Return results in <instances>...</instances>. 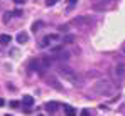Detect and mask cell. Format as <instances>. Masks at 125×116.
Segmentation results:
<instances>
[{"label":"cell","mask_w":125,"mask_h":116,"mask_svg":"<svg viewBox=\"0 0 125 116\" xmlns=\"http://www.w3.org/2000/svg\"><path fill=\"white\" fill-rule=\"evenodd\" d=\"M93 91L96 94H112L113 93V84L108 81V79H98L95 84H93Z\"/></svg>","instance_id":"6da1fadb"},{"label":"cell","mask_w":125,"mask_h":116,"mask_svg":"<svg viewBox=\"0 0 125 116\" xmlns=\"http://www.w3.org/2000/svg\"><path fill=\"white\" fill-rule=\"evenodd\" d=\"M58 74L61 77H64V79H68V81L73 82V84H78V74H76L69 66H64V64L58 66Z\"/></svg>","instance_id":"7a4b0ae2"},{"label":"cell","mask_w":125,"mask_h":116,"mask_svg":"<svg viewBox=\"0 0 125 116\" xmlns=\"http://www.w3.org/2000/svg\"><path fill=\"white\" fill-rule=\"evenodd\" d=\"M51 59H52V62H64V61H68L69 59V52L66 51V49H61V47H56V49H52L51 51Z\"/></svg>","instance_id":"3957f363"},{"label":"cell","mask_w":125,"mask_h":116,"mask_svg":"<svg viewBox=\"0 0 125 116\" xmlns=\"http://www.w3.org/2000/svg\"><path fill=\"white\" fill-rule=\"evenodd\" d=\"M22 104H24V113H31V108H32V104H34V98L32 96H24L22 98Z\"/></svg>","instance_id":"277c9868"},{"label":"cell","mask_w":125,"mask_h":116,"mask_svg":"<svg viewBox=\"0 0 125 116\" xmlns=\"http://www.w3.org/2000/svg\"><path fill=\"white\" fill-rule=\"evenodd\" d=\"M46 82L51 86V88H54V89H58V91H62V86H61V82L56 79V77H51V76H47L46 77Z\"/></svg>","instance_id":"5b68a950"},{"label":"cell","mask_w":125,"mask_h":116,"mask_svg":"<svg viewBox=\"0 0 125 116\" xmlns=\"http://www.w3.org/2000/svg\"><path fill=\"white\" fill-rule=\"evenodd\" d=\"M115 77L117 79H124L125 77V64H117L115 66Z\"/></svg>","instance_id":"8992f818"},{"label":"cell","mask_w":125,"mask_h":116,"mask_svg":"<svg viewBox=\"0 0 125 116\" xmlns=\"http://www.w3.org/2000/svg\"><path fill=\"white\" fill-rule=\"evenodd\" d=\"M93 20H91V17H76V19H73V25H84V24H91Z\"/></svg>","instance_id":"52a82bcc"},{"label":"cell","mask_w":125,"mask_h":116,"mask_svg":"<svg viewBox=\"0 0 125 116\" xmlns=\"http://www.w3.org/2000/svg\"><path fill=\"white\" fill-rule=\"evenodd\" d=\"M58 108H59V103H56V101H49V103L46 104V111H47V113H56Z\"/></svg>","instance_id":"ba28073f"},{"label":"cell","mask_w":125,"mask_h":116,"mask_svg":"<svg viewBox=\"0 0 125 116\" xmlns=\"http://www.w3.org/2000/svg\"><path fill=\"white\" fill-rule=\"evenodd\" d=\"M27 40H29L27 32H19V34H17V42H19V44H25Z\"/></svg>","instance_id":"9c48e42d"},{"label":"cell","mask_w":125,"mask_h":116,"mask_svg":"<svg viewBox=\"0 0 125 116\" xmlns=\"http://www.w3.org/2000/svg\"><path fill=\"white\" fill-rule=\"evenodd\" d=\"M10 40H12V37H10L9 34H2V36H0V44H2V45L10 44Z\"/></svg>","instance_id":"30bf717a"},{"label":"cell","mask_w":125,"mask_h":116,"mask_svg":"<svg viewBox=\"0 0 125 116\" xmlns=\"http://www.w3.org/2000/svg\"><path fill=\"white\" fill-rule=\"evenodd\" d=\"M51 42H52V40L49 39V36H46V37H44V39L41 40V42H39V45H41V47H47V45H49Z\"/></svg>","instance_id":"8fae6325"},{"label":"cell","mask_w":125,"mask_h":116,"mask_svg":"<svg viewBox=\"0 0 125 116\" xmlns=\"http://www.w3.org/2000/svg\"><path fill=\"white\" fill-rule=\"evenodd\" d=\"M42 25H44V24H42L41 20H37V22H34V25H32V32H37V30L41 29Z\"/></svg>","instance_id":"7c38bea8"},{"label":"cell","mask_w":125,"mask_h":116,"mask_svg":"<svg viewBox=\"0 0 125 116\" xmlns=\"http://www.w3.org/2000/svg\"><path fill=\"white\" fill-rule=\"evenodd\" d=\"M64 113L66 115H76V109L71 108V106H64Z\"/></svg>","instance_id":"4fadbf2b"},{"label":"cell","mask_w":125,"mask_h":116,"mask_svg":"<svg viewBox=\"0 0 125 116\" xmlns=\"http://www.w3.org/2000/svg\"><path fill=\"white\" fill-rule=\"evenodd\" d=\"M64 42H68V44H71V42H74V36H71V34H68V36H64Z\"/></svg>","instance_id":"5bb4252c"},{"label":"cell","mask_w":125,"mask_h":116,"mask_svg":"<svg viewBox=\"0 0 125 116\" xmlns=\"http://www.w3.org/2000/svg\"><path fill=\"white\" fill-rule=\"evenodd\" d=\"M19 106H21V103H19V101H10V108H12V109H17Z\"/></svg>","instance_id":"9a60e30c"},{"label":"cell","mask_w":125,"mask_h":116,"mask_svg":"<svg viewBox=\"0 0 125 116\" xmlns=\"http://www.w3.org/2000/svg\"><path fill=\"white\" fill-rule=\"evenodd\" d=\"M58 3V0H46V5L47 7H52V5H56Z\"/></svg>","instance_id":"2e32d148"},{"label":"cell","mask_w":125,"mask_h":116,"mask_svg":"<svg viewBox=\"0 0 125 116\" xmlns=\"http://www.w3.org/2000/svg\"><path fill=\"white\" fill-rule=\"evenodd\" d=\"M12 15H15V17H21V15H22V10H21V9L14 10V14H12Z\"/></svg>","instance_id":"e0dca14e"},{"label":"cell","mask_w":125,"mask_h":116,"mask_svg":"<svg viewBox=\"0 0 125 116\" xmlns=\"http://www.w3.org/2000/svg\"><path fill=\"white\" fill-rule=\"evenodd\" d=\"M76 2H78V0H68V5H69V7H73Z\"/></svg>","instance_id":"ac0fdd59"},{"label":"cell","mask_w":125,"mask_h":116,"mask_svg":"<svg viewBox=\"0 0 125 116\" xmlns=\"http://www.w3.org/2000/svg\"><path fill=\"white\" fill-rule=\"evenodd\" d=\"M3 106H5V99H3V98H0V108H3Z\"/></svg>","instance_id":"d6986e66"},{"label":"cell","mask_w":125,"mask_h":116,"mask_svg":"<svg viewBox=\"0 0 125 116\" xmlns=\"http://www.w3.org/2000/svg\"><path fill=\"white\" fill-rule=\"evenodd\" d=\"M59 30H62V32H66V30H68V25H61V27H59Z\"/></svg>","instance_id":"ffe728a7"},{"label":"cell","mask_w":125,"mask_h":116,"mask_svg":"<svg viewBox=\"0 0 125 116\" xmlns=\"http://www.w3.org/2000/svg\"><path fill=\"white\" fill-rule=\"evenodd\" d=\"M81 115H83V116H88V115H90V111H88V109H83V111H81Z\"/></svg>","instance_id":"44dd1931"},{"label":"cell","mask_w":125,"mask_h":116,"mask_svg":"<svg viewBox=\"0 0 125 116\" xmlns=\"http://www.w3.org/2000/svg\"><path fill=\"white\" fill-rule=\"evenodd\" d=\"M15 3H25V0H14Z\"/></svg>","instance_id":"7402d4cb"},{"label":"cell","mask_w":125,"mask_h":116,"mask_svg":"<svg viewBox=\"0 0 125 116\" xmlns=\"http://www.w3.org/2000/svg\"><path fill=\"white\" fill-rule=\"evenodd\" d=\"M103 2H110V0H103Z\"/></svg>","instance_id":"603a6c76"},{"label":"cell","mask_w":125,"mask_h":116,"mask_svg":"<svg viewBox=\"0 0 125 116\" xmlns=\"http://www.w3.org/2000/svg\"><path fill=\"white\" fill-rule=\"evenodd\" d=\"M124 52H125V49H124Z\"/></svg>","instance_id":"cb8c5ba5"}]
</instances>
